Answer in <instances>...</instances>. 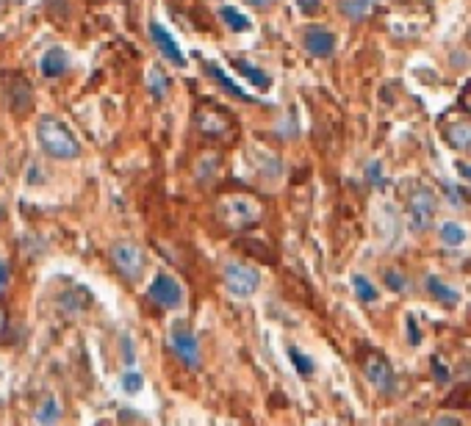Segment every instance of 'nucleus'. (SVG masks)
I'll list each match as a JSON object with an SVG mask.
<instances>
[{"label":"nucleus","mask_w":471,"mask_h":426,"mask_svg":"<svg viewBox=\"0 0 471 426\" xmlns=\"http://www.w3.org/2000/svg\"><path fill=\"white\" fill-rule=\"evenodd\" d=\"M36 139L39 147L50 155V158H59V161H73L80 155V144L78 139L70 133V128L56 119V117H39L36 119Z\"/></svg>","instance_id":"nucleus-1"},{"label":"nucleus","mask_w":471,"mask_h":426,"mask_svg":"<svg viewBox=\"0 0 471 426\" xmlns=\"http://www.w3.org/2000/svg\"><path fill=\"white\" fill-rule=\"evenodd\" d=\"M217 213H219V219L228 224V227H233V230H244V227H252V224H258L261 221V216H263V205L258 203V200H252V197H225L219 205H217Z\"/></svg>","instance_id":"nucleus-2"},{"label":"nucleus","mask_w":471,"mask_h":426,"mask_svg":"<svg viewBox=\"0 0 471 426\" xmlns=\"http://www.w3.org/2000/svg\"><path fill=\"white\" fill-rule=\"evenodd\" d=\"M111 263L128 283H136L145 274V266H147L142 247H136L133 241H117L111 247Z\"/></svg>","instance_id":"nucleus-3"},{"label":"nucleus","mask_w":471,"mask_h":426,"mask_svg":"<svg viewBox=\"0 0 471 426\" xmlns=\"http://www.w3.org/2000/svg\"><path fill=\"white\" fill-rule=\"evenodd\" d=\"M361 371H363L366 382H369V385H372L377 393L389 396V393L393 390L391 362L380 355V352H375V349H366V352L361 355Z\"/></svg>","instance_id":"nucleus-4"},{"label":"nucleus","mask_w":471,"mask_h":426,"mask_svg":"<svg viewBox=\"0 0 471 426\" xmlns=\"http://www.w3.org/2000/svg\"><path fill=\"white\" fill-rule=\"evenodd\" d=\"M169 349L175 352V357H177L186 368H200V362H203L200 341H197V335H194L183 321L172 324V330H169Z\"/></svg>","instance_id":"nucleus-5"},{"label":"nucleus","mask_w":471,"mask_h":426,"mask_svg":"<svg viewBox=\"0 0 471 426\" xmlns=\"http://www.w3.org/2000/svg\"><path fill=\"white\" fill-rule=\"evenodd\" d=\"M261 285V272L249 263H228L225 266V288L238 299H247L258 291Z\"/></svg>","instance_id":"nucleus-6"},{"label":"nucleus","mask_w":471,"mask_h":426,"mask_svg":"<svg viewBox=\"0 0 471 426\" xmlns=\"http://www.w3.org/2000/svg\"><path fill=\"white\" fill-rule=\"evenodd\" d=\"M435 219V197L430 189H419L413 191V197L407 200V224L413 233H424L430 230Z\"/></svg>","instance_id":"nucleus-7"},{"label":"nucleus","mask_w":471,"mask_h":426,"mask_svg":"<svg viewBox=\"0 0 471 426\" xmlns=\"http://www.w3.org/2000/svg\"><path fill=\"white\" fill-rule=\"evenodd\" d=\"M147 296L156 302L158 307H166V310H175V307L183 304V288L169 274H156L150 288H147Z\"/></svg>","instance_id":"nucleus-8"},{"label":"nucleus","mask_w":471,"mask_h":426,"mask_svg":"<svg viewBox=\"0 0 471 426\" xmlns=\"http://www.w3.org/2000/svg\"><path fill=\"white\" fill-rule=\"evenodd\" d=\"M194 122H197V131L203 136H208V139H231L233 136V122L222 111L203 108V111H197Z\"/></svg>","instance_id":"nucleus-9"},{"label":"nucleus","mask_w":471,"mask_h":426,"mask_svg":"<svg viewBox=\"0 0 471 426\" xmlns=\"http://www.w3.org/2000/svg\"><path fill=\"white\" fill-rule=\"evenodd\" d=\"M150 39H153V45L158 47V53H161L166 61H172L175 67H186V56L180 53L175 36H172L161 22H156V20L150 22Z\"/></svg>","instance_id":"nucleus-10"},{"label":"nucleus","mask_w":471,"mask_h":426,"mask_svg":"<svg viewBox=\"0 0 471 426\" xmlns=\"http://www.w3.org/2000/svg\"><path fill=\"white\" fill-rule=\"evenodd\" d=\"M8 108L11 114H25L31 105H34V91H31V83L22 78V75H8Z\"/></svg>","instance_id":"nucleus-11"},{"label":"nucleus","mask_w":471,"mask_h":426,"mask_svg":"<svg viewBox=\"0 0 471 426\" xmlns=\"http://www.w3.org/2000/svg\"><path fill=\"white\" fill-rule=\"evenodd\" d=\"M303 45L314 59H327L335 50V36L324 28H308L305 36H303Z\"/></svg>","instance_id":"nucleus-12"},{"label":"nucleus","mask_w":471,"mask_h":426,"mask_svg":"<svg viewBox=\"0 0 471 426\" xmlns=\"http://www.w3.org/2000/svg\"><path fill=\"white\" fill-rule=\"evenodd\" d=\"M39 67H42V75H45V78H61L64 72L70 70V59H67V53H64L61 47H50V50L42 56Z\"/></svg>","instance_id":"nucleus-13"},{"label":"nucleus","mask_w":471,"mask_h":426,"mask_svg":"<svg viewBox=\"0 0 471 426\" xmlns=\"http://www.w3.org/2000/svg\"><path fill=\"white\" fill-rule=\"evenodd\" d=\"M424 285H427V291L441 302V304H458L461 302V293L452 288V285H447L441 277H435V274H427V280H424Z\"/></svg>","instance_id":"nucleus-14"},{"label":"nucleus","mask_w":471,"mask_h":426,"mask_svg":"<svg viewBox=\"0 0 471 426\" xmlns=\"http://www.w3.org/2000/svg\"><path fill=\"white\" fill-rule=\"evenodd\" d=\"M205 70H208V75H211V78H214V80H217V83H219V86H222V89H225L231 97H236V100H244V103H252V97H249L247 91H241V89H238L233 80H231L225 72L219 70L217 64H211V61H208V64H205Z\"/></svg>","instance_id":"nucleus-15"},{"label":"nucleus","mask_w":471,"mask_h":426,"mask_svg":"<svg viewBox=\"0 0 471 426\" xmlns=\"http://www.w3.org/2000/svg\"><path fill=\"white\" fill-rule=\"evenodd\" d=\"M59 418H61V404H59V399L48 396V399L39 404V410H36V421L42 426H53V424H59Z\"/></svg>","instance_id":"nucleus-16"},{"label":"nucleus","mask_w":471,"mask_h":426,"mask_svg":"<svg viewBox=\"0 0 471 426\" xmlns=\"http://www.w3.org/2000/svg\"><path fill=\"white\" fill-rule=\"evenodd\" d=\"M233 67L238 72H241V75H244V78H247V80H249V83H252L255 89H261V91H266V89L272 86L269 75H266V72H261V70H255L252 64H244V61H233Z\"/></svg>","instance_id":"nucleus-17"},{"label":"nucleus","mask_w":471,"mask_h":426,"mask_svg":"<svg viewBox=\"0 0 471 426\" xmlns=\"http://www.w3.org/2000/svg\"><path fill=\"white\" fill-rule=\"evenodd\" d=\"M444 136L455 149H471V125H452L444 131Z\"/></svg>","instance_id":"nucleus-18"},{"label":"nucleus","mask_w":471,"mask_h":426,"mask_svg":"<svg viewBox=\"0 0 471 426\" xmlns=\"http://www.w3.org/2000/svg\"><path fill=\"white\" fill-rule=\"evenodd\" d=\"M369 8H372V3L369 0H341V14L347 17V20H363L366 14H369Z\"/></svg>","instance_id":"nucleus-19"},{"label":"nucleus","mask_w":471,"mask_h":426,"mask_svg":"<svg viewBox=\"0 0 471 426\" xmlns=\"http://www.w3.org/2000/svg\"><path fill=\"white\" fill-rule=\"evenodd\" d=\"M441 241H444L447 247H461V244L466 241V230H463L458 221H447V224L441 227Z\"/></svg>","instance_id":"nucleus-20"},{"label":"nucleus","mask_w":471,"mask_h":426,"mask_svg":"<svg viewBox=\"0 0 471 426\" xmlns=\"http://www.w3.org/2000/svg\"><path fill=\"white\" fill-rule=\"evenodd\" d=\"M219 17L225 20L228 28H233V31H238V34L249 28V20H247L241 11H236L233 6H222V8H219Z\"/></svg>","instance_id":"nucleus-21"},{"label":"nucleus","mask_w":471,"mask_h":426,"mask_svg":"<svg viewBox=\"0 0 471 426\" xmlns=\"http://www.w3.org/2000/svg\"><path fill=\"white\" fill-rule=\"evenodd\" d=\"M147 86H150V94L156 97V100H164L166 97V86H169V80H166V75L153 67V70L147 72Z\"/></svg>","instance_id":"nucleus-22"},{"label":"nucleus","mask_w":471,"mask_h":426,"mask_svg":"<svg viewBox=\"0 0 471 426\" xmlns=\"http://www.w3.org/2000/svg\"><path fill=\"white\" fill-rule=\"evenodd\" d=\"M352 288H355V296H358L361 302H375V299H377V288L369 283L363 274H355V277H352Z\"/></svg>","instance_id":"nucleus-23"},{"label":"nucleus","mask_w":471,"mask_h":426,"mask_svg":"<svg viewBox=\"0 0 471 426\" xmlns=\"http://www.w3.org/2000/svg\"><path fill=\"white\" fill-rule=\"evenodd\" d=\"M289 360L294 362V368H297V374H300L303 379H308V376L314 374V360H311V357H305L300 349H294V346H291V349H289Z\"/></svg>","instance_id":"nucleus-24"},{"label":"nucleus","mask_w":471,"mask_h":426,"mask_svg":"<svg viewBox=\"0 0 471 426\" xmlns=\"http://www.w3.org/2000/svg\"><path fill=\"white\" fill-rule=\"evenodd\" d=\"M89 299H92V296H89L83 288H75L73 293H64V296H61V304H64L67 310H83V307L89 304Z\"/></svg>","instance_id":"nucleus-25"},{"label":"nucleus","mask_w":471,"mask_h":426,"mask_svg":"<svg viewBox=\"0 0 471 426\" xmlns=\"http://www.w3.org/2000/svg\"><path fill=\"white\" fill-rule=\"evenodd\" d=\"M122 388H125V393H139V390L145 388V376L131 368V371L122 374Z\"/></svg>","instance_id":"nucleus-26"},{"label":"nucleus","mask_w":471,"mask_h":426,"mask_svg":"<svg viewBox=\"0 0 471 426\" xmlns=\"http://www.w3.org/2000/svg\"><path fill=\"white\" fill-rule=\"evenodd\" d=\"M430 365H433V376H435V382H441V385H447V382L452 379V374H449V368H447V365H444V362H441L438 357H433V362H430Z\"/></svg>","instance_id":"nucleus-27"},{"label":"nucleus","mask_w":471,"mask_h":426,"mask_svg":"<svg viewBox=\"0 0 471 426\" xmlns=\"http://www.w3.org/2000/svg\"><path fill=\"white\" fill-rule=\"evenodd\" d=\"M386 285L391 288L393 293H399V291H405L407 288V280H405V274H399V272H386Z\"/></svg>","instance_id":"nucleus-28"},{"label":"nucleus","mask_w":471,"mask_h":426,"mask_svg":"<svg viewBox=\"0 0 471 426\" xmlns=\"http://www.w3.org/2000/svg\"><path fill=\"white\" fill-rule=\"evenodd\" d=\"M366 177H369L372 186H380V183H383V163H380V161H372L369 169H366Z\"/></svg>","instance_id":"nucleus-29"},{"label":"nucleus","mask_w":471,"mask_h":426,"mask_svg":"<svg viewBox=\"0 0 471 426\" xmlns=\"http://www.w3.org/2000/svg\"><path fill=\"white\" fill-rule=\"evenodd\" d=\"M407 341H410L413 346H419V341H421V335H419V327H416V318H413V316H407Z\"/></svg>","instance_id":"nucleus-30"},{"label":"nucleus","mask_w":471,"mask_h":426,"mask_svg":"<svg viewBox=\"0 0 471 426\" xmlns=\"http://www.w3.org/2000/svg\"><path fill=\"white\" fill-rule=\"evenodd\" d=\"M42 180H45V177H42V166H39V163L31 166V169H28V183H42Z\"/></svg>","instance_id":"nucleus-31"},{"label":"nucleus","mask_w":471,"mask_h":426,"mask_svg":"<svg viewBox=\"0 0 471 426\" xmlns=\"http://www.w3.org/2000/svg\"><path fill=\"white\" fill-rule=\"evenodd\" d=\"M297 6H300L305 14H314V11H319V0H297Z\"/></svg>","instance_id":"nucleus-32"},{"label":"nucleus","mask_w":471,"mask_h":426,"mask_svg":"<svg viewBox=\"0 0 471 426\" xmlns=\"http://www.w3.org/2000/svg\"><path fill=\"white\" fill-rule=\"evenodd\" d=\"M435 426H461V421H458V418H452V416H441V418L435 421Z\"/></svg>","instance_id":"nucleus-33"},{"label":"nucleus","mask_w":471,"mask_h":426,"mask_svg":"<svg viewBox=\"0 0 471 426\" xmlns=\"http://www.w3.org/2000/svg\"><path fill=\"white\" fill-rule=\"evenodd\" d=\"M6 283H8V272H6V263H0V291L6 288Z\"/></svg>","instance_id":"nucleus-34"},{"label":"nucleus","mask_w":471,"mask_h":426,"mask_svg":"<svg viewBox=\"0 0 471 426\" xmlns=\"http://www.w3.org/2000/svg\"><path fill=\"white\" fill-rule=\"evenodd\" d=\"M458 172H461L466 180H471V166L469 163H458Z\"/></svg>","instance_id":"nucleus-35"},{"label":"nucleus","mask_w":471,"mask_h":426,"mask_svg":"<svg viewBox=\"0 0 471 426\" xmlns=\"http://www.w3.org/2000/svg\"><path fill=\"white\" fill-rule=\"evenodd\" d=\"M249 3H252V6H258V8H266V6H272L275 0H249Z\"/></svg>","instance_id":"nucleus-36"},{"label":"nucleus","mask_w":471,"mask_h":426,"mask_svg":"<svg viewBox=\"0 0 471 426\" xmlns=\"http://www.w3.org/2000/svg\"><path fill=\"white\" fill-rule=\"evenodd\" d=\"M463 103H466V111H471V91L466 94V97H463Z\"/></svg>","instance_id":"nucleus-37"}]
</instances>
